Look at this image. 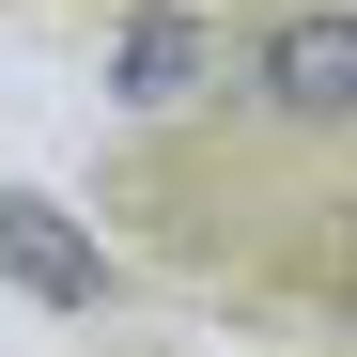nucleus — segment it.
<instances>
[{
    "label": "nucleus",
    "instance_id": "obj_1",
    "mask_svg": "<svg viewBox=\"0 0 357 357\" xmlns=\"http://www.w3.org/2000/svg\"><path fill=\"white\" fill-rule=\"evenodd\" d=\"M218 125H249L280 155H342L357 140V0H264V16L233 31Z\"/></svg>",
    "mask_w": 357,
    "mask_h": 357
},
{
    "label": "nucleus",
    "instance_id": "obj_2",
    "mask_svg": "<svg viewBox=\"0 0 357 357\" xmlns=\"http://www.w3.org/2000/svg\"><path fill=\"white\" fill-rule=\"evenodd\" d=\"M233 93V31L187 16V0H125L109 16V109L125 125H187V109Z\"/></svg>",
    "mask_w": 357,
    "mask_h": 357
},
{
    "label": "nucleus",
    "instance_id": "obj_3",
    "mask_svg": "<svg viewBox=\"0 0 357 357\" xmlns=\"http://www.w3.org/2000/svg\"><path fill=\"white\" fill-rule=\"evenodd\" d=\"M0 280L47 295V311H109V249H93L63 202H31V187H0Z\"/></svg>",
    "mask_w": 357,
    "mask_h": 357
}]
</instances>
